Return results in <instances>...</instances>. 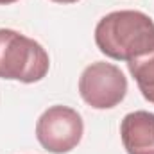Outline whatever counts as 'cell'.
I'll use <instances>...</instances> for the list:
<instances>
[{"instance_id":"cell-1","label":"cell","mask_w":154,"mask_h":154,"mask_svg":"<svg viewBox=\"0 0 154 154\" xmlns=\"http://www.w3.org/2000/svg\"><path fill=\"white\" fill-rule=\"evenodd\" d=\"M95 43L104 56L115 61L140 59L154 50V22L142 11H113L99 20Z\"/></svg>"},{"instance_id":"cell-2","label":"cell","mask_w":154,"mask_h":154,"mask_svg":"<svg viewBox=\"0 0 154 154\" xmlns=\"http://www.w3.org/2000/svg\"><path fill=\"white\" fill-rule=\"evenodd\" d=\"M48 68L50 57L38 41L13 29H0V79L31 84L41 81Z\"/></svg>"},{"instance_id":"cell-3","label":"cell","mask_w":154,"mask_h":154,"mask_svg":"<svg viewBox=\"0 0 154 154\" xmlns=\"http://www.w3.org/2000/svg\"><path fill=\"white\" fill-rule=\"evenodd\" d=\"M84 133L82 116L68 106H50L36 122V138L39 145L52 154L74 151Z\"/></svg>"},{"instance_id":"cell-4","label":"cell","mask_w":154,"mask_h":154,"mask_svg":"<svg viewBox=\"0 0 154 154\" xmlns=\"http://www.w3.org/2000/svg\"><path fill=\"white\" fill-rule=\"evenodd\" d=\"M79 93L88 106L111 109L125 99L127 79L116 65L97 61L82 70L79 77Z\"/></svg>"},{"instance_id":"cell-5","label":"cell","mask_w":154,"mask_h":154,"mask_svg":"<svg viewBox=\"0 0 154 154\" xmlns=\"http://www.w3.org/2000/svg\"><path fill=\"white\" fill-rule=\"evenodd\" d=\"M120 136L127 154H154V113H127L120 124Z\"/></svg>"},{"instance_id":"cell-6","label":"cell","mask_w":154,"mask_h":154,"mask_svg":"<svg viewBox=\"0 0 154 154\" xmlns=\"http://www.w3.org/2000/svg\"><path fill=\"white\" fill-rule=\"evenodd\" d=\"M131 75L134 77L145 100L154 104V50L149 56L127 63Z\"/></svg>"},{"instance_id":"cell-7","label":"cell","mask_w":154,"mask_h":154,"mask_svg":"<svg viewBox=\"0 0 154 154\" xmlns=\"http://www.w3.org/2000/svg\"><path fill=\"white\" fill-rule=\"evenodd\" d=\"M52 2H56V4H75L79 0H52Z\"/></svg>"},{"instance_id":"cell-8","label":"cell","mask_w":154,"mask_h":154,"mask_svg":"<svg viewBox=\"0 0 154 154\" xmlns=\"http://www.w3.org/2000/svg\"><path fill=\"white\" fill-rule=\"evenodd\" d=\"M18 0H0V5H9V4H14Z\"/></svg>"}]
</instances>
